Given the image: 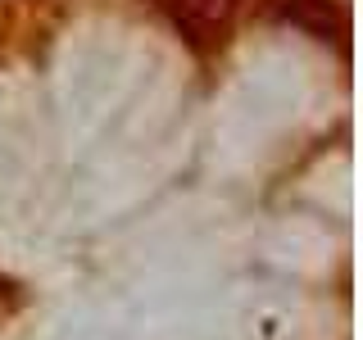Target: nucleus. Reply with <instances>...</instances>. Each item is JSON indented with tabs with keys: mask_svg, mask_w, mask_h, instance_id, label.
<instances>
[{
	"mask_svg": "<svg viewBox=\"0 0 363 340\" xmlns=\"http://www.w3.org/2000/svg\"><path fill=\"white\" fill-rule=\"evenodd\" d=\"M155 5L177 23L182 37H191L196 45L223 41L227 23L236 14V0H155Z\"/></svg>",
	"mask_w": 363,
	"mask_h": 340,
	"instance_id": "1",
	"label": "nucleus"
}]
</instances>
